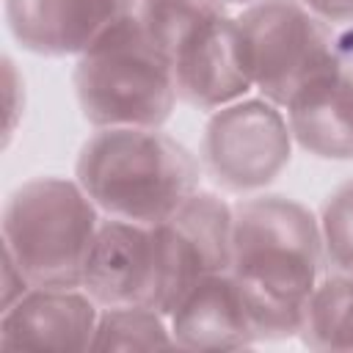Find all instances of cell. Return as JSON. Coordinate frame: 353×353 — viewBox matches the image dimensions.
<instances>
[{"label":"cell","instance_id":"6da1fadb","mask_svg":"<svg viewBox=\"0 0 353 353\" xmlns=\"http://www.w3.org/2000/svg\"><path fill=\"white\" fill-rule=\"evenodd\" d=\"M325 268L320 221L309 207L279 193L234 204L229 270L243 284L259 342L301 334Z\"/></svg>","mask_w":353,"mask_h":353},{"label":"cell","instance_id":"7a4b0ae2","mask_svg":"<svg viewBox=\"0 0 353 353\" xmlns=\"http://www.w3.org/2000/svg\"><path fill=\"white\" fill-rule=\"evenodd\" d=\"M74 179L105 218L157 226L199 190L201 160L160 127H102L83 143Z\"/></svg>","mask_w":353,"mask_h":353},{"label":"cell","instance_id":"3957f363","mask_svg":"<svg viewBox=\"0 0 353 353\" xmlns=\"http://www.w3.org/2000/svg\"><path fill=\"white\" fill-rule=\"evenodd\" d=\"M102 212L77 179L36 176L3 204V254L33 287H80Z\"/></svg>","mask_w":353,"mask_h":353},{"label":"cell","instance_id":"277c9868","mask_svg":"<svg viewBox=\"0 0 353 353\" xmlns=\"http://www.w3.org/2000/svg\"><path fill=\"white\" fill-rule=\"evenodd\" d=\"M74 94L88 124L163 127L176 105L171 58L127 17L77 58Z\"/></svg>","mask_w":353,"mask_h":353},{"label":"cell","instance_id":"5b68a950","mask_svg":"<svg viewBox=\"0 0 353 353\" xmlns=\"http://www.w3.org/2000/svg\"><path fill=\"white\" fill-rule=\"evenodd\" d=\"M237 44L254 91L279 108L339 66L336 25L303 0H256L237 17Z\"/></svg>","mask_w":353,"mask_h":353},{"label":"cell","instance_id":"8992f818","mask_svg":"<svg viewBox=\"0 0 353 353\" xmlns=\"http://www.w3.org/2000/svg\"><path fill=\"white\" fill-rule=\"evenodd\" d=\"M292 143L284 108L265 97H243L210 113L199 160L223 190L254 193L281 176Z\"/></svg>","mask_w":353,"mask_h":353},{"label":"cell","instance_id":"52a82bcc","mask_svg":"<svg viewBox=\"0 0 353 353\" xmlns=\"http://www.w3.org/2000/svg\"><path fill=\"white\" fill-rule=\"evenodd\" d=\"M232 226L234 204L201 188L154 226L160 259V292L154 309L168 317L190 287L232 268Z\"/></svg>","mask_w":353,"mask_h":353},{"label":"cell","instance_id":"ba28073f","mask_svg":"<svg viewBox=\"0 0 353 353\" xmlns=\"http://www.w3.org/2000/svg\"><path fill=\"white\" fill-rule=\"evenodd\" d=\"M80 287L102 309L154 306L160 292L154 226L105 218L91 243Z\"/></svg>","mask_w":353,"mask_h":353},{"label":"cell","instance_id":"9c48e42d","mask_svg":"<svg viewBox=\"0 0 353 353\" xmlns=\"http://www.w3.org/2000/svg\"><path fill=\"white\" fill-rule=\"evenodd\" d=\"M135 6L138 0H6V19L25 50L50 58H80L132 17Z\"/></svg>","mask_w":353,"mask_h":353},{"label":"cell","instance_id":"30bf717a","mask_svg":"<svg viewBox=\"0 0 353 353\" xmlns=\"http://www.w3.org/2000/svg\"><path fill=\"white\" fill-rule=\"evenodd\" d=\"M99 303L83 287H30L3 309L0 347L6 350H91Z\"/></svg>","mask_w":353,"mask_h":353},{"label":"cell","instance_id":"8fae6325","mask_svg":"<svg viewBox=\"0 0 353 353\" xmlns=\"http://www.w3.org/2000/svg\"><path fill=\"white\" fill-rule=\"evenodd\" d=\"M176 97L196 110L226 108L254 91L237 44V22L223 14L196 30L174 55Z\"/></svg>","mask_w":353,"mask_h":353},{"label":"cell","instance_id":"7c38bea8","mask_svg":"<svg viewBox=\"0 0 353 353\" xmlns=\"http://www.w3.org/2000/svg\"><path fill=\"white\" fill-rule=\"evenodd\" d=\"M168 325L185 350H240L259 342L248 298L232 270L190 287L168 312Z\"/></svg>","mask_w":353,"mask_h":353},{"label":"cell","instance_id":"4fadbf2b","mask_svg":"<svg viewBox=\"0 0 353 353\" xmlns=\"http://www.w3.org/2000/svg\"><path fill=\"white\" fill-rule=\"evenodd\" d=\"M292 141L320 160H353V72L342 63L303 85L284 108Z\"/></svg>","mask_w":353,"mask_h":353},{"label":"cell","instance_id":"5bb4252c","mask_svg":"<svg viewBox=\"0 0 353 353\" xmlns=\"http://www.w3.org/2000/svg\"><path fill=\"white\" fill-rule=\"evenodd\" d=\"M298 336L312 350H353V273L328 270L320 279Z\"/></svg>","mask_w":353,"mask_h":353},{"label":"cell","instance_id":"9a60e30c","mask_svg":"<svg viewBox=\"0 0 353 353\" xmlns=\"http://www.w3.org/2000/svg\"><path fill=\"white\" fill-rule=\"evenodd\" d=\"M221 0H138L135 19L143 33L171 58L196 30L229 14Z\"/></svg>","mask_w":353,"mask_h":353},{"label":"cell","instance_id":"2e32d148","mask_svg":"<svg viewBox=\"0 0 353 353\" xmlns=\"http://www.w3.org/2000/svg\"><path fill=\"white\" fill-rule=\"evenodd\" d=\"M176 347L168 317L154 306L99 309L91 350H154Z\"/></svg>","mask_w":353,"mask_h":353},{"label":"cell","instance_id":"e0dca14e","mask_svg":"<svg viewBox=\"0 0 353 353\" xmlns=\"http://www.w3.org/2000/svg\"><path fill=\"white\" fill-rule=\"evenodd\" d=\"M317 221L328 270L353 273V176L325 196Z\"/></svg>","mask_w":353,"mask_h":353},{"label":"cell","instance_id":"ac0fdd59","mask_svg":"<svg viewBox=\"0 0 353 353\" xmlns=\"http://www.w3.org/2000/svg\"><path fill=\"white\" fill-rule=\"evenodd\" d=\"M33 284L25 279V273L19 270V265L3 254V309H8L14 301H19Z\"/></svg>","mask_w":353,"mask_h":353},{"label":"cell","instance_id":"d6986e66","mask_svg":"<svg viewBox=\"0 0 353 353\" xmlns=\"http://www.w3.org/2000/svg\"><path fill=\"white\" fill-rule=\"evenodd\" d=\"M303 3L334 25L353 22V0H303Z\"/></svg>","mask_w":353,"mask_h":353},{"label":"cell","instance_id":"ffe728a7","mask_svg":"<svg viewBox=\"0 0 353 353\" xmlns=\"http://www.w3.org/2000/svg\"><path fill=\"white\" fill-rule=\"evenodd\" d=\"M336 55L339 63L353 72V22L336 25Z\"/></svg>","mask_w":353,"mask_h":353},{"label":"cell","instance_id":"44dd1931","mask_svg":"<svg viewBox=\"0 0 353 353\" xmlns=\"http://www.w3.org/2000/svg\"><path fill=\"white\" fill-rule=\"evenodd\" d=\"M221 3H226V6H237V8H245V6H251V3H256V0H221Z\"/></svg>","mask_w":353,"mask_h":353}]
</instances>
